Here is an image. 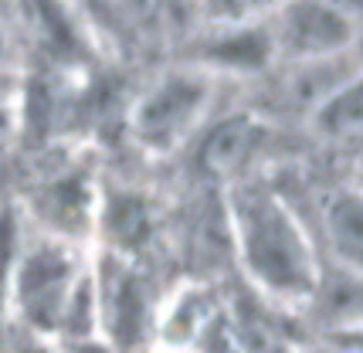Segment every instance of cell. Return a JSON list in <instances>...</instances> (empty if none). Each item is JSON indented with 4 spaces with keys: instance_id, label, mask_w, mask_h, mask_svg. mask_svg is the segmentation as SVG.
<instances>
[{
    "instance_id": "9c48e42d",
    "label": "cell",
    "mask_w": 363,
    "mask_h": 353,
    "mask_svg": "<svg viewBox=\"0 0 363 353\" xmlns=\"http://www.w3.org/2000/svg\"><path fill=\"white\" fill-rule=\"evenodd\" d=\"M262 140H265V126L258 116H224L221 123H214L204 133V140L197 146V163L207 176L238 184V180H245V167L255 160Z\"/></svg>"
},
{
    "instance_id": "4fadbf2b",
    "label": "cell",
    "mask_w": 363,
    "mask_h": 353,
    "mask_svg": "<svg viewBox=\"0 0 363 353\" xmlns=\"http://www.w3.org/2000/svg\"><path fill=\"white\" fill-rule=\"evenodd\" d=\"M309 119L326 140H350V136L357 140V133H360V75L343 82L340 89H333L309 113Z\"/></svg>"
},
{
    "instance_id": "8992f818",
    "label": "cell",
    "mask_w": 363,
    "mask_h": 353,
    "mask_svg": "<svg viewBox=\"0 0 363 353\" xmlns=\"http://www.w3.org/2000/svg\"><path fill=\"white\" fill-rule=\"evenodd\" d=\"M28 211L34 214L38 235L82 245L95 235L99 187L85 170H62V174L48 176L41 187H34Z\"/></svg>"
},
{
    "instance_id": "9a60e30c",
    "label": "cell",
    "mask_w": 363,
    "mask_h": 353,
    "mask_svg": "<svg viewBox=\"0 0 363 353\" xmlns=\"http://www.w3.org/2000/svg\"><path fill=\"white\" fill-rule=\"evenodd\" d=\"M21 129V113H17V102H0V146L7 143Z\"/></svg>"
},
{
    "instance_id": "5b68a950",
    "label": "cell",
    "mask_w": 363,
    "mask_h": 353,
    "mask_svg": "<svg viewBox=\"0 0 363 353\" xmlns=\"http://www.w3.org/2000/svg\"><path fill=\"white\" fill-rule=\"evenodd\" d=\"M275 62L316 65L347 58L360 38V14L343 4H282L269 11Z\"/></svg>"
},
{
    "instance_id": "7a4b0ae2",
    "label": "cell",
    "mask_w": 363,
    "mask_h": 353,
    "mask_svg": "<svg viewBox=\"0 0 363 353\" xmlns=\"http://www.w3.org/2000/svg\"><path fill=\"white\" fill-rule=\"evenodd\" d=\"M92 255L82 245L31 235L21 238V252L11 275V299L7 316L38 340H58L62 320L72 306V296L89 272Z\"/></svg>"
},
{
    "instance_id": "8fae6325",
    "label": "cell",
    "mask_w": 363,
    "mask_h": 353,
    "mask_svg": "<svg viewBox=\"0 0 363 353\" xmlns=\"http://www.w3.org/2000/svg\"><path fill=\"white\" fill-rule=\"evenodd\" d=\"M302 309L316 313L323 330L336 337V333H353L360 326V272L353 269H319L316 289L306 299Z\"/></svg>"
},
{
    "instance_id": "52a82bcc",
    "label": "cell",
    "mask_w": 363,
    "mask_h": 353,
    "mask_svg": "<svg viewBox=\"0 0 363 353\" xmlns=\"http://www.w3.org/2000/svg\"><path fill=\"white\" fill-rule=\"evenodd\" d=\"M204 48H201V62L197 68L218 75H252L275 65V48H272V31H269V14H245L238 17H218L207 24Z\"/></svg>"
},
{
    "instance_id": "5bb4252c",
    "label": "cell",
    "mask_w": 363,
    "mask_h": 353,
    "mask_svg": "<svg viewBox=\"0 0 363 353\" xmlns=\"http://www.w3.org/2000/svg\"><path fill=\"white\" fill-rule=\"evenodd\" d=\"M24 218L17 208L0 211V326L7 320V299H11V275H14V262L21 252V238H24Z\"/></svg>"
},
{
    "instance_id": "7c38bea8",
    "label": "cell",
    "mask_w": 363,
    "mask_h": 353,
    "mask_svg": "<svg viewBox=\"0 0 363 353\" xmlns=\"http://www.w3.org/2000/svg\"><path fill=\"white\" fill-rule=\"evenodd\" d=\"M323 228H326L333 265L360 272V194H333L326 201V211H323Z\"/></svg>"
},
{
    "instance_id": "3957f363",
    "label": "cell",
    "mask_w": 363,
    "mask_h": 353,
    "mask_svg": "<svg viewBox=\"0 0 363 353\" xmlns=\"http://www.w3.org/2000/svg\"><path fill=\"white\" fill-rule=\"evenodd\" d=\"M214 96L218 79L197 65L163 72L129 109L133 143L153 157H170L184 150L201 133Z\"/></svg>"
},
{
    "instance_id": "30bf717a",
    "label": "cell",
    "mask_w": 363,
    "mask_h": 353,
    "mask_svg": "<svg viewBox=\"0 0 363 353\" xmlns=\"http://www.w3.org/2000/svg\"><path fill=\"white\" fill-rule=\"evenodd\" d=\"M214 313H218V303L197 282H187L177 292H170L157 306V320H153V333H157L160 350L190 353L194 343L204 333V326L214 320Z\"/></svg>"
},
{
    "instance_id": "e0dca14e",
    "label": "cell",
    "mask_w": 363,
    "mask_h": 353,
    "mask_svg": "<svg viewBox=\"0 0 363 353\" xmlns=\"http://www.w3.org/2000/svg\"><path fill=\"white\" fill-rule=\"evenodd\" d=\"M21 99V72L0 68V102H17Z\"/></svg>"
},
{
    "instance_id": "277c9868",
    "label": "cell",
    "mask_w": 363,
    "mask_h": 353,
    "mask_svg": "<svg viewBox=\"0 0 363 353\" xmlns=\"http://www.w3.org/2000/svg\"><path fill=\"white\" fill-rule=\"evenodd\" d=\"M92 286L99 306V333L112 353H129L143 347V337L153 330L157 303L146 275L133 258L95 252L92 255Z\"/></svg>"
},
{
    "instance_id": "6da1fadb",
    "label": "cell",
    "mask_w": 363,
    "mask_h": 353,
    "mask_svg": "<svg viewBox=\"0 0 363 353\" xmlns=\"http://www.w3.org/2000/svg\"><path fill=\"white\" fill-rule=\"evenodd\" d=\"M224 214L231 248L252 289L272 306L302 309L316 289L323 262L292 204L265 180L245 176L224 194Z\"/></svg>"
},
{
    "instance_id": "2e32d148",
    "label": "cell",
    "mask_w": 363,
    "mask_h": 353,
    "mask_svg": "<svg viewBox=\"0 0 363 353\" xmlns=\"http://www.w3.org/2000/svg\"><path fill=\"white\" fill-rule=\"evenodd\" d=\"M0 68H11V72H21L17 68V48H14V34L11 28L0 21Z\"/></svg>"
},
{
    "instance_id": "ba28073f",
    "label": "cell",
    "mask_w": 363,
    "mask_h": 353,
    "mask_svg": "<svg viewBox=\"0 0 363 353\" xmlns=\"http://www.w3.org/2000/svg\"><path fill=\"white\" fill-rule=\"evenodd\" d=\"M160 231V214L153 201L143 191L133 187H99V211H95V235L102 241V252L133 258L143 248H150V241Z\"/></svg>"
}]
</instances>
